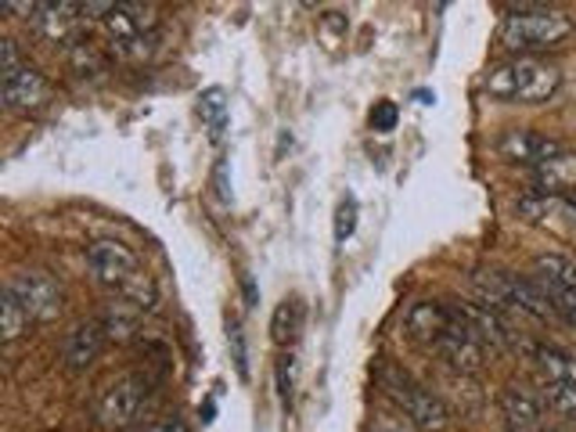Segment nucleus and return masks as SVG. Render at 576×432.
Here are the masks:
<instances>
[{
	"instance_id": "nucleus-28",
	"label": "nucleus",
	"mask_w": 576,
	"mask_h": 432,
	"mask_svg": "<svg viewBox=\"0 0 576 432\" xmlns=\"http://www.w3.org/2000/svg\"><path fill=\"white\" fill-rule=\"evenodd\" d=\"M382 432H389V429H382Z\"/></svg>"
},
{
	"instance_id": "nucleus-11",
	"label": "nucleus",
	"mask_w": 576,
	"mask_h": 432,
	"mask_svg": "<svg viewBox=\"0 0 576 432\" xmlns=\"http://www.w3.org/2000/svg\"><path fill=\"white\" fill-rule=\"evenodd\" d=\"M105 343H108V332H105V325H101V317L73 325L62 339V364L69 371H87L90 364L101 357Z\"/></svg>"
},
{
	"instance_id": "nucleus-12",
	"label": "nucleus",
	"mask_w": 576,
	"mask_h": 432,
	"mask_svg": "<svg viewBox=\"0 0 576 432\" xmlns=\"http://www.w3.org/2000/svg\"><path fill=\"white\" fill-rule=\"evenodd\" d=\"M450 317H455V303H444V300L411 303V310L404 314V332H408L414 343H422L425 350H433L439 343V335L447 332Z\"/></svg>"
},
{
	"instance_id": "nucleus-8",
	"label": "nucleus",
	"mask_w": 576,
	"mask_h": 432,
	"mask_svg": "<svg viewBox=\"0 0 576 432\" xmlns=\"http://www.w3.org/2000/svg\"><path fill=\"white\" fill-rule=\"evenodd\" d=\"M537 289L548 295L551 310L569 328H576V264L566 256H540L534 264Z\"/></svg>"
},
{
	"instance_id": "nucleus-7",
	"label": "nucleus",
	"mask_w": 576,
	"mask_h": 432,
	"mask_svg": "<svg viewBox=\"0 0 576 432\" xmlns=\"http://www.w3.org/2000/svg\"><path fill=\"white\" fill-rule=\"evenodd\" d=\"M87 267L101 285L116 289L119 295L141 281V267H138L133 249L116 242V238H98V242H90L87 245Z\"/></svg>"
},
{
	"instance_id": "nucleus-27",
	"label": "nucleus",
	"mask_w": 576,
	"mask_h": 432,
	"mask_svg": "<svg viewBox=\"0 0 576 432\" xmlns=\"http://www.w3.org/2000/svg\"><path fill=\"white\" fill-rule=\"evenodd\" d=\"M217 195H220V202H231V185H228V163H217Z\"/></svg>"
},
{
	"instance_id": "nucleus-20",
	"label": "nucleus",
	"mask_w": 576,
	"mask_h": 432,
	"mask_svg": "<svg viewBox=\"0 0 576 432\" xmlns=\"http://www.w3.org/2000/svg\"><path fill=\"white\" fill-rule=\"evenodd\" d=\"M29 317H26V310L11 300V295L4 292V300H0V332H4V343H15V339H22L29 332Z\"/></svg>"
},
{
	"instance_id": "nucleus-10",
	"label": "nucleus",
	"mask_w": 576,
	"mask_h": 432,
	"mask_svg": "<svg viewBox=\"0 0 576 432\" xmlns=\"http://www.w3.org/2000/svg\"><path fill=\"white\" fill-rule=\"evenodd\" d=\"M497 152H501L508 163L537 169L566 152V144L555 138H545V134H534V130H504L501 138H497Z\"/></svg>"
},
{
	"instance_id": "nucleus-9",
	"label": "nucleus",
	"mask_w": 576,
	"mask_h": 432,
	"mask_svg": "<svg viewBox=\"0 0 576 432\" xmlns=\"http://www.w3.org/2000/svg\"><path fill=\"white\" fill-rule=\"evenodd\" d=\"M48 98H51L48 79L33 69L29 62H22L11 73H0V101H4L8 112H37Z\"/></svg>"
},
{
	"instance_id": "nucleus-23",
	"label": "nucleus",
	"mask_w": 576,
	"mask_h": 432,
	"mask_svg": "<svg viewBox=\"0 0 576 432\" xmlns=\"http://www.w3.org/2000/svg\"><path fill=\"white\" fill-rule=\"evenodd\" d=\"M397 119H400V112L393 101H379L375 109H371V127H375L379 134H389V130H397Z\"/></svg>"
},
{
	"instance_id": "nucleus-3",
	"label": "nucleus",
	"mask_w": 576,
	"mask_h": 432,
	"mask_svg": "<svg viewBox=\"0 0 576 432\" xmlns=\"http://www.w3.org/2000/svg\"><path fill=\"white\" fill-rule=\"evenodd\" d=\"M101 26H105L112 51H116L119 59L141 62L152 54L159 18H155V8L149 4H112L105 15H101Z\"/></svg>"
},
{
	"instance_id": "nucleus-14",
	"label": "nucleus",
	"mask_w": 576,
	"mask_h": 432,
	"mask_svg": "<svg viewBox=\"0 0 576 432\" xmlns=\"http://www.w3.org/2000/svg\"><path fill=\"white\" fill-rule=\"evenodd\" d=\"M29 26L51 43H73L80 33V4H37Z\"/></svg>"
},
{
	"instance_id": "nucleus-16",
	"label": "nucleus",
	"mask_w": 576,
	"mask_h": 432,
	"mask_svg": "<svg viewBox=\"0 0 576 432\" xmlns=\"http://www.w3.org/2000/svg\"><path fill=\"white\" fill-rule=\"evenodd\" d=\"M529 357H534L540 382H576V357L569 354V350L540 343L529 350Z\"/></svg>"
},
{
	"instance_id": "nucleus-22",
	"label": "nucleus",
	"mask_w": 576,
	"mask_h": 432,
	"mask_svg": "<svg viewBox=\"0 0 576 432\" xmlns=\"http://www.w3.org/2000/svg\"><path fill=\"white\" fill-rule=\"evenodd\" d=\"M354 231H357V199L346 195L335 209V242L343 245Z\"/></svg>"
},
{
	"instance_id": "nucleus-1",
	"label": "nucleus",
	"mask_w": 576,
	"mask_h": 432,
	"mask_svg": "<svg viewBox=\"0 0 576 432\" xmlns=\"http://www.w3.org/2000/svg\"><path fill=\"white\" fill-rule=\"evenodd\" d=\"M559 87H562V73L555 65L529 59V54H519V59L494 65L487 79H483V90L490 98L512 101V105H540V101L555 98Z\"/></svg>"
},
{
	"instance_id": "nucleus-25",
	"label": "nucleus",
	"mask_w": 576,
	"mask_h": 432,
	"mask_svg": "<svg viewBox=\"0 0 576 432\" xmlns=\"http://www.w3.org/2000/svg\"><path fill=\"white\" fill-rule=\"evenodd\" d=\"M228 339L234 346V364H239V374L248 379V360H245V335H242V325L239 321H228Z\"/></svg>"
},
{
	"instance_id": "nucleus-21",
	"label": "nucleus",
	"mask_w": 576,
	"mask_h": 432,
	"mask_svg": "<svg viewBox=\"0 0 576 432\" xmlns=\"http://www.w3.org/2000/svg\"><path fill=\"white\" fill-rule=\"evenodd\" d=\"M274 371H278V396H281V404L292 407V396H296V357H292V350L278 357V368Z\"/></svg>"
},
{
	"instance_id": "nucleus-18",
	"label": "nucleus",
	"mask_w": 576,
	"mask_h": 432,
	"mask_svg": "<svg viewBox=\"0 0 576 432\" xmlns=\"http://www.w3.org/2000/svg\"><path fill=\"white\" fill-rule=\"evenodd\" d=\"M199 116L209 127V138L220 144L223 130H228V101H223L220 87H209V90H202V94H199Z\"/></svg>"
},
{
	"instance_id": "nucleus-15",
	"label": "nucleus",
	"mask_w": 576,
	"mask_h": 432,
	"mask_svg": "<svg viewBox=\"0 0 576 432\" xmlns=\"http://www.w3.org/2000/svg\"><path fill=\"white\" fill-rule=\"evenodd\" d=\"M529 177H534V191L540 195H573L576 188V152H562L555 155L551 163L529 169Z\"/></svg>"
},
{
	"instance_id": "nucleus-24",
	"label": "nucleus",
	"mask_w": 576,
	"mask_h": 432,
	"mask_svg": "<svg viewBox=\"0 0 576 432\" xmlns=\"http://www.w3.org/2000/svg\"><path fill=\"white\" fill-rule=\"evenodd\" d=\"M130 432H191L184 418H177V415H163V418H149V422H141V425H133Z\"/></svg>"
},
{
	"instance_id": "nucleus-13",
	"label": "nucleus",
	"mask_w": 576,
	"mask_h": 432,
	"mask_svg": "<svg viewBox=\"0 0 576 432\" xmlns=\"http://www.w3.org/2000/svg\"><path fill=\"white\" fill-rule=\"evenodd\" d=\"M501 415L512 432H545V401L540 393H529L523 385H504L501 390Z\"/></svg>"
},
{
	"instance_id": "nucleus-5",
	"label": "nucleus",
	"mask_w": 576,
	"mask_h": 432,
	"mask_svg": "<svg viewBox=\"0 0 576 432\" xmlns=\"http://www.w3.org/2000/svg\"><path fill=\"white\" fill-rule=\"evenodd\" d=\"M152 404V382L144 374H123L108 382L94 404V418L105 429H133L141 422L144 407Z\"/></svg>"
},
{
	"instance_id": "nucleus-4",
	"label": "nucleus",
	"mask_w": 576,
	"mask_h": 432,
	"mask_svg": "<svg viewBox=\"0 0 576 432\" xmlns=\"http://www.w3.org/2000/svg\"><path fill=\"white\" fill-rule=\"evenodd\" d=\"M379 382H382V390H386L389 401L397 404L400 411L408 415L418 429H425V432H444V429L450 425V411L444 407V401H439L436 393H428L425 385H418L408 371L386 368V371L379 374Z\"/></svg>"
},
{
	"instance_id": "nucleus-17",
	"label": "nucleus",
	"mask_w": 576,
	"mask_h": 432,
	"mask_svg": "<svg viewBox=\"0 0 576 432\" xmlns=\"http://www.w3.org/2000/svg\"><path fill=\"white\" fill-rule=\"evenodd\" d=\"M299 328H303V303L285 300L274 310V317H270V339H274L281 350H289L299 339Z\"/></svg>"
},
{
	"instance_id": "nucleus-6",
	"label": "nucleus",
	"mask_w": 576,
	"mask_h": 432,
	"mask_svg": "<svg viewBox=\"0 0 576 432\" xmlns=\"http://www.w3.org/2000/svg\"><path fill=\"white\" fill-rule=\"evenodd\" d=\"M4 292L22 306V310H26V317L33 325L54 321L65 306V295L59 289V281H54L51 275H43V270H18V275H11Z\"/></svg>"
},
{
	"instance_id": "nucleus-19",
	"label": "nucleus",
	"mask_w": 576,
	"mask_h": 432,
	"mask_svg": "<svg viewBox=\"0 0 576 432\" xmlns=\"http://www.w3.org/2000/svg\"><path fill=\"white\" fill-rule=\"evenodd\" d=\"M540 401L548 404V411L576 422V382H540Z\"/></svg>"
},
{
	"instance_id": "nucleus-26",
	"label": "nucleus",
	"mask_w": 576,
	"mask_h": 432,
	"mask_svg": "<svg viewBox=\"0 0 576 432\" xmlns=\"http://www.w3.org/2000/svg\"><path fill=\"white\" fill-rule=\"evenodd\" d=\"M22 59H18V48H15V40H0V73H11V69H18Z\"/></svg>"
},
{
	"instance_id": "nucleus-2",
	"label": "nucleus",
	"mask_w": 576,
	"mask_h": 432,
	"mask_svg": "<svg viewBox=\"0 0 576 432\" xmlns=\"http://www.w3.org/2000/svg\"><path fill=\"white\" fill-rule=\"evenodd\" d=\"M573 33V18L551 8H515L501 26V48L508 51H545L559 48Z\"/></svg>"
}]
</instances>
